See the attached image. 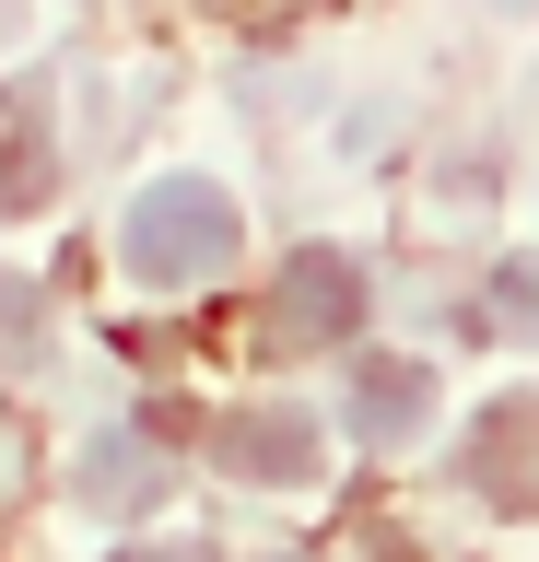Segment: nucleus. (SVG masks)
<instances>
[{
	"label": "nucleus",
	"mask_w": 539,
	"mask_h": 562,
	"mask_svg": "<svg viewBox=\"0 0 539 562\" xmlns=\"http://www.w3.org/2000/svg\"><path fill=\"white\" fill-rule=\"evenodd\" d=\"M117 246H130V270H142V281H223V270H235V246H247V223H235V200H223L212 176H165V188L130 200Z\"/></svg>",
	"instance_id": "obj_1"
},
{
	"label": "nucleus",
	"mask_w": 539,
	"mask_h": 562,
	"mask_svg": "<svg viewBox=\"0 0 539 562\" xmlns=\"http://www.w3.org/2000/svg\"><path fill=\"white\" fill-rule=\"evenodd\" d=\"M363 328V258H340V246H293V270L270 281V340L293 351H328Z\"/></svg>",
	"instance_id": "obj_2"
},
{
	"label": "nucleus",
	"mask_w": 539,
	"mask_h": 562,
	"mask_svg": "<svg viewBox=\"0 0 539 562\" xmlns=\"http://www.w3.org/2000/svg\"><path fill=\"white\" fill-rule=\"evenodd\" d=\"M212 469H235V481H317V422L293 411V398H258V411H223L212 422Z\"/></svg>",
	"instance_id": "obj_3"
},
{
	"label": "nucleus",
	"mask_w": 539,
	"mask_h": 562,
	"mask_svg": "<svg viewBox=\"0 0 539 562\" xmlns=\"http://www.w3.org/2000/svg\"><path fill=\"white\" fill-rule=\"evenodd\" d=\"M469 481L504 516H539V398H493L481 434H469Z\"/></svg>",
	"instance_id": "obj_4"
},
{
	"label": "nucleus",
	"mask_w": 539,
	"mask_h": 562,
	"mask_svg": "<svg viewBox=\"0 0 539 562\" xmlns=\"http://www.w3.org/2000/svg\"><path fill=\"white\" fill-rule=\"evenodd\" d=\"M165 481H177V469H165V446H153L142 422H117V434H94V446H82V504H94V516H142V504H165Z\"/></svg>",
	"instance_id": "obj_5"
},
{
	"label": "nucleus",
	"mask_w": 539,
	"mask_h": 562,
	"mask_svg": "<svg viewBox=\"0 0 539 562\" xmlns=\"http://www.w3.org/2000/svg\"><path fill=\"white\" fill-rule=\"evenodd\" d=\"M423 422H434V375L398 363V351H375V363L352 375V434H363V446H411Z\"/></svg>",
	"instance_id": "obj_6"
},
{
	"label": "nucleus",
	"mask_w": 539,
	"mask_h": 562,
	"mask_svg": "<svg viewBox=\"0 0 539 562\" xmlns=\"http://www.w3.org/2000/svg\"><path fill=\"white\" fill-rule=\"evenodd\" d=\"M47 200V105L12 82L0 94V211H36Z\"/></svg>",
	"instance_id": "obj_7"
},
{
	"label": "nucleus",
	"mask_w": 539,
	"mask_h": 562,
	"mask_svg": "<svg viewBox=\"0 0 539 562\" xmlns=\"http://www.w3.org/2000/svg\"><path fill=\"white\" fill-rule=\"evenodd\" d=\"M481 328H504V340H539V258H504L493 293H481Z\"/></svg>",
	"instance_id": "obj_8"
},
{
	"label": "nucleus",
	"mask_w": 539,
	"mask_h": 562,
	"mask_svg": "<svg viewBox=\"0 0 539 562\" xmlns=\"http://www.w3.org/2000/svg\"><path fill=\"white\" fill-rule=\"evenodd\" d=\"M36 328H47V293L0 270V363H24V351H36Z\"/></svg>",
	"instance_id": "obj_9"
},
{
	"label": "nucleus",
	"mask_w": 539,
	"mask_h": 562,
	"mask_svg": "<svg viewBox=\"0 0 539 562\" xmlns=\"http://www.w3.org/2000/svg\"><path fill=\"white\" fill-rule=\"evenodd\" d=\"M117 562H200V551H117Z\"/></svg>",
	"instance_id": "obj_10"
},
{
	"label": "nucleus",
	"mask_w": 539,
	"mask_h": 562,
	"mask_svg": "<svg viewBox=\"0 0 539 562\" xmlns=\"http://www.w3.org/2000/svg\"><path fill=\"white\" fill-rule=\"evenodd\" d=\"M388 562H411V551H388Z\"/></svg>",
	"instance_id": "obj_11"
},
{
	"label": "nucleus",
	"mask_w": 539,
	"mask_h": 562,
	"mask_svg": "<svg viewBox=\"0 0 539 562\" xmlns=\"http://www.w3.org/2000/svg\"><path fill=\"white\" fill-rule=\"evenodd\" d=\"M282 562H293V551H282Z\"/></svg>",
	"instance_id": "obj_12"
}]
</instances>
